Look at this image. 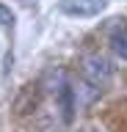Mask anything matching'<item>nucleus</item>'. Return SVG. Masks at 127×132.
Instances as JSON below:
<instances>
[{"mask_svg":"<svg viewBox=\"0 0 127 132\" xmlns=\"http://www.w3.org/2000/svg\"><path fill=\"white\" fill-rule=\"evenodd\" d=\"M80 72H83V80H88V82H94L97 88H102V85H108L110 77H113V66H110V61L105 55L88 52V55H83V61H80Z\"/></svg>","mask_w":127,"mask_h":132,"instance_id":"1","label":"nucleus"},{"mask_svg":"<svg viewBox=\"0 0 127 132\" xmlns=\"http://www.w3.org/2000/svg\"><path fill=\"white\" fill-rule=\"evenodd\" d=\"M58 8L66 16H97L105 11V0H61Z\"/></svg>","mask_w":127,"mask_h":132,"instance_id":"2","label":"nucleus"},{"mask_svg":"<svg viewBox=\"0 0 127 132\" xmlns=\"http://www.w3.org/2000/svg\"><path fill=\"white\" fill-rule=\"evenodd\" d=\"M55 102H58V110H61V121H64V124H72L75 110H77V102H75V91H72L69 82L55 94Z\"/></svg>","mask_w":127,"mask_h":132,"instance_id":"3","label":"nucleus"},{"mask_svg":"<svg viewBox=\"0 0 127 132\" xmlns=\"http://www.w3.org/2000/svg\"><path fill=\"white\" fill-rule=\"evenodd\" d=\"M72 91H75V102H77V107L80 110H86V107H91L97 99H100V94H102V88H97L94 82H88V80H80L77 85H72Z\"/></svg>","mask_w":127,"mask_h":132,"instance_id":"4","label":"nucleus"},{"mask_svg":"<svg viewBox=\"0 0 127 132\" xmlns=\"http://www.w3.org/2000/svg\"><path fill=\"white\" fill-rule=\"evenodd\" d=\"M110 50L116 52V58L127 61V28H116L110 33Z\"/></svg>","mask_w":127,"mask_h":132,"instance_id":"5","label":"nucleus"},{"mask_svg":"<svg viewBox=\"0 0 127 132\" xmlns=\"http://www.w3.org/2000/svg\"><path fill=\"white\" fill-rule=\"evenodd\" d=\"M0 25H3V28H11V25H14V11L6 8L3 3H0Z\"/></svg>","mask_w":127,"mask_h":132,"instance_id":"6","label":"nucleus"}]
</instances>
